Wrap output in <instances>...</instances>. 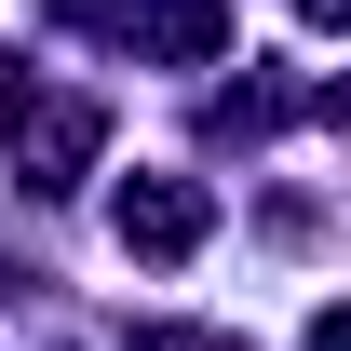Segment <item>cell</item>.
<instances>
[{"label":"cell","instance_id":"3957f363","mask_svg":"<svg viewBox=\"0 0 351 351\" xmlns=\"http://www.w3.org/2000/svg\"><path fill=\"white\" fill-rule=\"evenodd\" d=\"M122 41H135V54H189V68H203V54L230 41V14H217V0H149V14H122Z\"/></svg>","mask_w":351,"mask_h":351},{"label":"cell","instance_id":"7a4b0ae2","mask_svg":"<svg viewBox=\"0 0 351 351\" xmlns=\"http://www.w3.org/2000/svg\"><path fill=\"white\" fill-rule=\"evenodd\" d=\"M108 230H122V257L176 270V257H203V230H217V203H203L189 176H122V203H108Z\"/></svg>","mask_w":351,"mask_h":351},{"label":"cell","instance_id":"6da1fadb","mask_svg":"<svg viewBox=\"0 0 351 351\" xmlns=\"http://www.w3.org/2000/svg\"><path fill=\"white\" fill-rule=\"evenodd\" d=\"M0 149H14L27 189H68V176H95V149H108V108H95V95H14V108H0Z\"/></svg>","mask_w":351,"mask_h":351}]
</instances>
